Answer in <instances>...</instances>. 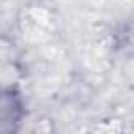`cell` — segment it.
<instances>
[{"label":"cell","instance_id":"cell-4","mask_svg":"<svg viewBox=\"0 0 134 134\" xmlns=\"http://www.w3.org/2000/svg\"><path fill=\"white\" fill-rule=\"evenodd\" d=\"M121 76L125 84L134 90V54H129L121 65Z\"/></svg>","mask_w":134,"mask_h":134},{"label":"cell","instance_id":"cell-3","mask_svg":"<svg viewBox=\"0 0 134 134\" xmlns=\"http://www.w3.org/2000/svg\"><path fill=\"white\" fill-rule=\"evenodd\" d=\"M30 131L32 132H38V134H51V132H55L57 128H55V121H54L52 117L41 115V117H38L33 121V126H32Z\"/></svg>","mask_w":134,"mask_h":134},{"label":"cell","instance_id":"cell-2","mask_svg":"<svg viewBox=\"0 0 134 134\" xmlns=\"http://www.w3.org/2000/svg\"><path fill=\"white\" fill-rule=\"evenodd\" d=\"M120 40L125 46L134 51V13H131L120 27Z\"/></svg>","mask_w":134,"mask_h":134},{"label":"cell","instance_id":"cell-1","mask_svg":"<svg viewBox=\"0 0 134 134\" xmlns=\"http://www.w3.org/2000/svg\"><path fill=\"white\" fill-rule=\"evenodd\" d=\"M25 117V104L16 87H5L2 95V129L5 132L19 131Z\"/></svg>","mask_w":134,"mask_h":134}]
</instances>
